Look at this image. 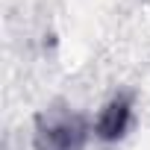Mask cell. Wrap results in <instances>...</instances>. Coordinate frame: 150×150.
Masks as SVG:
<instances>
[{
    "label": "cell",
    "mask_w": 150,
    "mask_h": 150,
    "mask_svg": "<svg viewBox=\"0 0 150 150\" xmlns=\"http://www.w3.org/2000/svg\"><path fill=\"white\" fill-rule=\"evenodd\" d=\"M91 135V127L80 115H41L35 124V147L38 150H83Z\"/></svg>",
    "instance_id": "1"
},
{
    "label": "cell",
    "mask_w": 150,
    "mask_h": 150,
    "mask_svg": "<svg viewBox=\"0 0 150 150\" xmlns=\"http://www.w3.org/2000/svg\"><path fill=\"white\" fill-rule=\"evenodd\" d=\"M129 127H132V100L127 94H118L97 112V118L91 124V135L97 141L112 144V141H121L129 132Z\"/></svg>",
    "instance_id": "2"
}]
</instances>
